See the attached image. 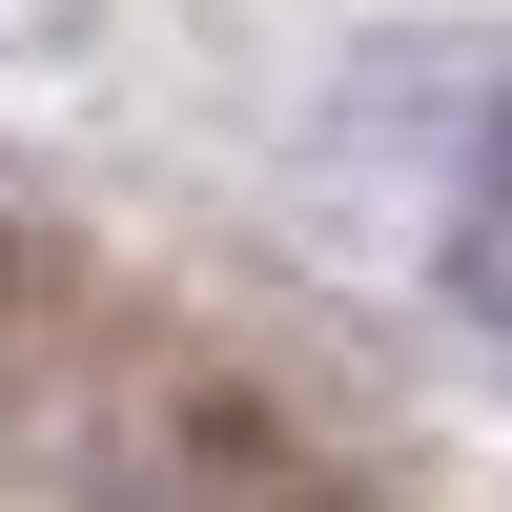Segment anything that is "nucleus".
Returning a JSON list of instances; mask_svg holds the SVG:
<instances>
[{"instance_id": "obj_1", "label": "nucleus", "mask_w": 512, "mask_h": 512, "mask_svg": "<svg viewBox=\"0 0 512 512\" xmlns=\"http://www.w3.org/2000/svg\"><path fill=\"white\" fill-rule=\"evenodd\" d=\"M492 205H512V123H492Z\"/></svg>"}]
</instances>
